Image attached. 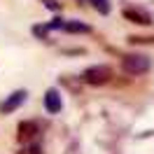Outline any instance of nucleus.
<instances>
[{
    "label": "nucleus",
    "mask_w": 154,
    "mask_h": 154,
    "mask_svg": "<svg viewBox=\"0 0 154 154\" xmlns=\"http://www.w3.org/2000/svg\"><path fill=\"white\" fill-rule=\"evenodd\" d=\"M149 66H152V61H149V56H145V54H126L122 58V68H124V72H128V75H143V72L149 70Z\"/></svg>",
    "instance_id": "f257e3e1"
},
{
    "label": "nucleus",
    "mask_w": 154,
    "mask_h": 154,
    "mask_svg": "<svg viewBox=\"0 0 154 154\" xmlns=\"http://www.w3.org/2000/svg\"><path fill=\"white\" fill-rule=\"evenodd\" d=\"M112 79V68L110 66H91L82 72V82H87L91 87H100Z\"/></svg>",
    "instance_id": "f03ea898"
},
{
    "label": "nucleus",
    "mask_w": 154,
    "mask_h": 154,
    "mask_svg": "<svg viewBox=\"0 0 154 154\" xmlns=\"http://www.w3.org/2000/svg\"><path fill=\"white\" fill-rule=\"evenodd\" d=\"M23 100H26V91H23V89H19V91H14L12 96H7V100H2L0 112H2V115H10V112H14V110H17Z\"/></svg>",
    "instance_id": "7ed1b4c3"
},
{
    "label": "nucleus",
    "mask_w": 154,
    "mask_h": 154,
    "mask_svg": "<svg viewBox=\"0 0 154 154\" xmlns=\"http://www.w3.org/2000/svg\"><path fill=\"white\" fill-rule=\"evenodd\" d=\"M35 135H38V124H35V122H21L19 128H17L19 143H30Z\"/></svg>",
    "instance_id": "20e7f679"
},
{
    "label": "nucleus",
    "mask_w": 154,
    "mask_h": 154,
    "mask_svg": "<svg viewBox=\"0 0 154 154\" xmlns=\"http://www.w3.org/2000/svg\"><path fill=\"white\" fill-rule=\"evenodd\" d=\"M45 107H47L51 115H56V112H61V107H63V103H61V96H58L56 89H49L47 94H45Z\"/></svg>",
    "instance_id": "39448f33"
},
{
    "label": "nucleus",
    "mask_w": 154,
    "mask_h": 154,
    "mask_svg": "<svg viewBox=\"0 0 154 154\" xmlns=\"http://www.w3.org/2000/svg\"><path fill=\"white\" fill-rule=\"evenodd\" d=\"M124 19L133 21V23H140V26H149V23H152L149 14H145V12H138V10H124Z\"/></svg>",
    "instance_id": "423d86ee"
},
{
    "label": "nucleus",
    "mask_w": 154,
    "mask_h": 154,
    "mask_svg": "<svg viewBox=\"0 0 154 154\" xmlns=\"http://www.w3.org/2000/svg\"><path fill=\"white\" fill-rule=\"evenodd\" d=\"M63 30H68V33H89L91 28H89L87 23H79V21H66Z\"/></svg>",
    "instance_id": "0eeeda50"
},
{
    "label": "nucleus",
    "mask_w": 154,
    "mask_h": 154,
    "mask_svg": "<svg viewBox=\"0 0 154 154\" xmlns=\"http://www.w3.org/2000/svg\"><path fill=\"white\" fill-rule=\"evenodd\" d=\"M100 14H110V0H89Z\"/></svg>",
    "instance_id": "6e6552de"
},
{
    "label": "nucleus",
    "mask_w": 154,
    "mask_h": 154,
    "mask_svg": "<svg viewBox=\"0 0 154 154\" xmlns=\"http://www.w3.org/2000/svg\"><path fill=\"white\" fill-rule=\"evenodd\" d=\"M17 154H42V152H40V147H38V145H28V147L19 149Z\"/></svg>",
    "instance_id": "1a4fd4ad"
}]
</instances>
